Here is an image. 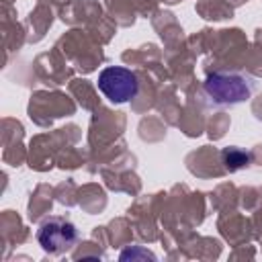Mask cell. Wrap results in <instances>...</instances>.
<instances>
[{
  "instance_id": "cell-4",
  "label": "cell",
  "mask_w": 262,
  "mask_h": 262,
  "mask_svg": "<svg viewBox=\"0 0 262 262\" xmlns=\"http://www.w3.org/2000/svg\"><path fill=\"white\" fill-rule=\"evenodd\" d=\"M223 164L227 170H239V168H246L250 164V154L239 149V147H227L223 149Z\"/></svg>"
},
{
  "instance_id": "cell-2",
  "label": "cell",
  "mask_w": 262,
  "mask_h": 262,
  "mask_svg": "<svg viewBox=\"0 0 262 262\" xmlns=\"http://www.w3.org/2000/svg\"><path fill=\"white\" fill-rule=\"evenodd\" d=\"M98 90L115 104L129 102L139 92L137 74L123 66H108L98 74Z\"/></svg>"
},
{
  "instance_id": "cell-3",
  "label": "cell",
  "mask_w": 262,
  "mask_h": 262,
  "mask_svg": "<svg viewBox=\"0 0 262 262\" xmlns=\"http://www.w3.org/2000/svg\"><path fill=\"white\" fill-rule=\"evenodd\" d=\"M76 239H78L76 225L72 221L59 219V217H51V219L43 221L39 231H37V242L49 254H63V252H68L76 244Z\"/></svg>"
},
{
  "instance_id": "cell-1",
  "label": "cell",
  "mask_w": 262,
  "mask_h": 262,
  "mask_svg": "<svg viewBox=\"0 0 262 262\" xmlns=\"http://www.w3.org/2000/svg\"><path fill=\"white\" fill-rule=\"evenodd\" d=\"M203 92L207 100L215 106H233L246 102L254 92V82L250 76L237 72H215L209 74Z\"/></svg>"
}]
</instances>
